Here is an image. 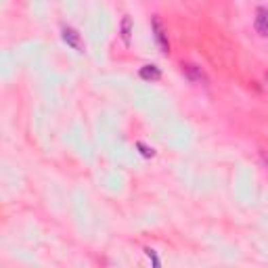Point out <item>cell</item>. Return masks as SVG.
Masks as SVG:
<instances>
[{"instance_id":"6da1fadb","label":"cell","mask_w":268,"mask_h":268,"mask_svg":"<svg viewBox=\"0 0 268 268\" xmlns=\"http://www.w3.org/2000/svg\"><path fill=\"white\" fill-rule=\"evenodd\" d=\"M151 30H153V36H155V42L159 46V50L164 52V55H168L170 52V42H168V32L164 28L162 19H159L157 15H153L151 19Z\"/></svg>"},{"instance_id":"7a4b0ae2","label":"cell","mask_w":268,"mask_h":268,"mask_svg":"<svg viewBox=\"0 0 268 268\" xmlns=\"http://www.w3.org/2000/svg\"><path fill=\"white\" fill-rule=\"evenodd\" d=\"M63 42H65L67 46H71L73 50L84 52V40H82V36H80L78 30H73V28H63Z\"/></svg>"},{"instance_id":"3957f363","label":"cell","mask_w":268,"mask_h":268,"mask_svg":"<svg viewBox=\"0 0 268 268\" xmlns=\"http://www.w3.org/2000/svg\"><path fill=\"white\" fill-rule=\"evenodd\" d=\"M253 28H256V32L262 38H268V9H266V6H258V9H256Z\"/></svg>"},{"instance_id":"277c9868","label":"cell","mask_w":268,"mask_h":268,"mask_svg":"<svg viewBox=\"0 0 268 268\" xmlns=\"http://www.w3.org/2000/svg\"><path fill=\"white\" fill-rule=\"evenodd\" d=\"M140 78L147 80V82H157V80H162V71L155 65H143L140 67Z\"/></svg>"},{"instance_id":"5b68a950","label":"cell","mask_w":268,"mask_h":268,"mask_svg":"<svg viewBox=\"0 0 268 268\" xmlns=\"http://www.w3.org/2000/svg\"><path fill=\"white\" fill-rule=\"evenodd\" d=\"M119 32H122L124 44L130 46V38H132V17L130 15H124L122 17V28H119Z\"/></svg>"},{"instance_id":"8992f818","label":"cell","mask_w":268,"mask_h":268,"mask_svg":"<svg viewBox=\"0 0 268 268\" xmlns=\"http://www.w3.org/2000/svg\"><path fill=\"white\" fill-rule=\"evenodd\" d=\"M183 71L191 80H197V82H201V80H203V71H201V67L193 65V63H183Z\"/></svg>"},{"instance_id":"52a82bcc","label":"cell","mask_w":268,"mask_h":268,"mask_svg":"<svg viewBox=\"0 0 268 268\" xmlns=\"http://www.w3.org/2000/svg\"><path fill=\"white\" fill-rule=\"evenodd\" d=\"M136 149L140 151V155H143V157H153V155H155V151L149 149L145 143H136Z\"/></svg>"},{"instance_id":"ba28073f","label":"cell","mask_w":268,"mask_h":268,"mask_svg":"<svg viewBox=\"0 0 268 268\" xmlns=\"http://www.w3.org/2000/svg\"><path fill=\"white\" fill-rule=\"evenodd\" d=\"M145 253H147V256H149V260L153 262V266H159V258L155 256V251H153L151 247H147V250H145Z\"/></svg>"},{"instance_id":"9c48e42d","label":"cell","mask_w":268,"mask_h":268,"mask_svg":"<svg viewBox=\"0 0 268 268\" xmlns=\"http://www.w3.org/2000/svg\"><path fill=\"white\" fill-rule=\"evenodd\" d=\"M264 78H266V84H268V73H266V76H264Z\"/></svg>"}]
</instances>
